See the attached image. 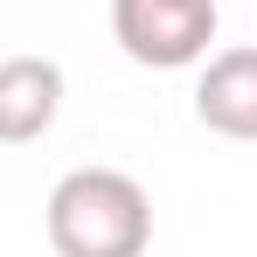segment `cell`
Here are the masks:
<instances>
[{
    "instance_id": "6da1fadb",
    "label": "cell",
    "mask_w": 257,
    "mask_h": 257,
    "mask_svg": "<svg viewBox=\"0 0 257 257\" xmlns=\"http://www.w3.org/2000/svg\"><path fill=\"white\" fill-rule=\"evenodd\" d=\"M49 250L56 257H146L153 202L125 167H77L49 188Z\"/></svg>"
},
{
    "instance_id": "7a4b0ae2",
    "label": "cell",
    "mask_w": 257,
    "mask_h": 257,
    "mask_svg": "<svg viewBox=\"0 0 257 257\" xmlns=\"http://www.w3.org/2000/svg\"><path fill=\"white\" fill-rule=\"evenodd\" d=\"M111 35L146 70H195L215 42V0H111Z\"/></svg>"
},
{
    "instance_id": "3957f363",
    "label": "cell",
    "mask_w": 257,
    "mask_h": 257,
    "mask_svg": "<svg viewBox=\"0 0 257 257\" xmlns=\"http://www.w3.org/2000/svg\"><path fill=\"white\" fill-rule=\"evenodd\" d=\"M195 118L222 139H257V49H215L195 77Z\"/></svg>"
},
{
    "instance_id": "277c9868",
    "label": "cell",
    "mask_w": 257,
    "mask_h": 257,
    "mask_svg": "<svg viewBox=\"0 0 257 257\" xmlns=\"http://www.w3.org/2000/svg\"><path fill=\"white\" fill-rule=\"evenodd\" d=\"M63 111V63L49 56H7L0 63V146L42 139Z\"/></svg>"
}]
</instances>
